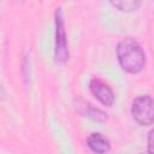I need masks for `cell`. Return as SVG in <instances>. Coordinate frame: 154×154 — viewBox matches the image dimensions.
Wrapping results in <instances>:
<instances>
[{"label":"cell","mask_w":154,"mask_h":154,"mask_svg":"<svg viewBox=\"0 0 154 154\" xmlns=\"http://www.w3.org/2000/svg\"><path fill=\"white\" fill-rule=\"evenodd\" d=\"M141 1L138 0H120V1H111V5L117 7L120 11H136L141 6Z\"/></svg>","instance_id":"cell-7"},{"label":"cell","mask_w":154,"mask_h":154,"mask_svg":"<svg viewBox=\"0 0 154 154\" xmlns=\"http://www.w3.org/2000/svg\"><path fill=\"white\" fill-rule=\"evenodd\" d=\"M148 154H153V130L148 134Z\"/></svg>","instance_id":"cell-8"},{"label":"cell","mask_w":154,"mask_h":154,"mask_svg":"<svg viewBox=\"0 0 154 154\" xmlns=\"http://www.w3.org/2000/svg\"><path fill=\"white\" fill-rule=\"evenodd\" d=\"M131 114L134 119L143 126L150 125L154 122V103L149 95L137 96L131 105Z\"/></svg>","instance_id":"cell-2"},{"label":"cell","mask_w":154,"mask_h":154,"mask_svg":"<svg viewBox=\"0 0 154 154\" xmlns=\"http://www.w3.org/2000/svg\"><path fill=\"white\" fill-rule=\"evenodd\" d=\"M88 147L96 154H106L111 149L109 141L99 132H93L87 138Z\"/></svg>","instance_id":"cell-5"},{"label":"cell","mask_w":154,"mask_h":154,"mask_svg":"<svg viewBox=\"0 0 154 154\" xmlns=\"http://www.w3.org/2000/svg\"><path fill=\"white\" fill-rule=\"evenodd\" d=\"M90 91L91 94L105 106L111 107L114 102V94L113 90L111 89V87L108 84H106L105 82H102L99 78H94L90 81L89 84Z\"/></svg>","instance_id":"cell-4"},{"label":"cell","mask_w":154,"mask_h":154,"mask_svg":"<svg viewBox=\"0 0 154 154\" xmlns=\"http://www.w3.org/2000/svg\"><path fill=\"white\" fill-rule=\"evenodd\" d=\"M54 22H55V48L54 55L57 61L65 63L69 59V46H67V37L65 32V24L61 13V8H57L54 13Z\"/></svg>","instance_id":"cell-3"},{"label":"cell","mask_w":154,"mask_h":154,"mask_svg":"<svg viewBox=\"0 0 154 154\" xmlns=\"http://www.w3.org/2000/svg\"><path fill=\"white\" fill-rule=\"evenodd\" d=\"M141 154H144V153H141ZM147 154H148V153H147Z\"/></svg>","instance_id":"cell-9"},{"label":"cell","mask_w":154,"mask_h":154,"mask_svg":"<svg viewBox=\"0 0 154 154\" xmlns=\"http://www.w3.org/2000/svg\"><path fill=\"white\" fill-rule=\"evenodd\" d=\"M117 57L122 69L129 73H138L146 65V54L141 45L132 37H125L117 46Z\"/></svg>","instance_id":"cell-1"},{"label":"cell","mask_w":154,"mask_h":154,"mask_svg":"<svg viewBox=\"0 0 154 154\" xmlns=\"http://www.w3.org/2000/svg\"><path fill=\"white\" fill-rule=\"evenodd\" d=\"M78 112L81 114H83L84 117H88V118H90L95 122H99V123L107 120V114L105 112H102L99 108L93 107L91 105H89L88 102H84V101H82V106L78 105Z\"/></svg>","instance_id":"cell-6"}]
</instances>
